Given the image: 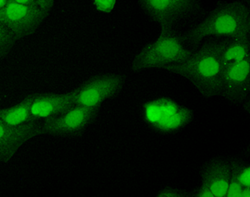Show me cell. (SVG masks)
I'll return each mask as SVG.
<instances>
[{
  "label": "cell",
  "instance_id": "cell-1",
  "mask_svg": "<svg viewBox=\"0 0 250 197\" xmlns=\"http://www.w3.org/2000/svg\"><path fill=\"white\" fill-rule=\"evenodd\" d=\"M228 40L206 41L185 62L168 65L164 69L188 79L205 98L222 96L221 54Z\"/></svg>",
  "mask_w": 250,
  "mask_h": 197
},
{
  "label": "cell",
  "instance_id": "cell-2",
  "mask_svg": "<svg viewBox=\"0 0 250 197\" xmlns=\"http://www.w3.org/2000/svg\"><path fill=\"white\" fill-rule=\"evenodd\" d=\"M250 8L241 1L222 2L201 23L185 32L180 39L184 44L196 49L206 37H228L231 39H249Z\"/></svg>",
  "mask_w": 250,
  "mask_h": 197
},
{
  "label": "cell",
  "instance_id": "cell-3",
  "mask_svg": "<svg viewBox=\"0 0 250 197\" xmlns=\"http://www.w3.org/2000/svg\"><path fill=\"white\" fill-rule=\"evenodd\" d=\"M192 54L193 50L185 48L180 36L174 30H161L155 42L146 44L134 57L132 70L140 72L179 64L188 59Z\"/></svg>",
  "mask_w": 250,
  "mask_h": 197
},
{
  "label": "cell",
  "instance_id": "cell-4",
  "mask_svg": "<svg viewBox=\"0 0 250 197\" xmlns=\"http://www.w3.org/2000/svg\"><path fill=\"white\" fill-rule=\"evenodd\" d=\"M126 81L124 74H99L87 79L76 87L74 104L83 107H100L104 101L116 98Z\"/></svg>",
  "mask_w": 250,
  "mask_h": 197
},
{
  "label": "cell",
  "instance_id": "cell-5",
  "mask_svg": "<svg viewBox=\"0 0 250 197\" xmlns=\"http://www.w3.org/2000/svg\"><path fill=\"white\" fill-rule=\"evenodd\" d=\"M100 110V107L75 105L62 115L43 119L42 134L60 138L80 137L96 120Z\"/></svg>",
  "mask_w": 250,
  "mask_h": 197
},
{
  "label": "cell",
  "instance_id": "cell-6",
  "mask_svg": "<svg viewBox=\"0 0 250 197\" xmlns=\"http://www.w3.org/2000/svg\"><path fill=\"white\" fill-rule=\"evenodd\" d=\"M49 13L40 6L6 2L0 8V22L9 28L16 41H19L37 31Z\"/></svg>",
  "mask_w": 250,
  "mask_h": 197
},
{
  "label": "cell",
  "instance_id": "cell-7",
  "mask_svg": "<svg viewBox=\"0 0 250 197\" xmlns=\"http://www.w3.org/2000/svg\"><path fill=\"white\" fill-rule=\"evenodd\" d=\"M250 92V56L223 70L222 97L235 104L247 99Z\"/></svg>",
  "mask_w": 250,
  "mask_h": 197
},
{
  "label": "cell",
  "instance_id": "cell-8",
  "mask_svg": "<svg viewBox=\"0 0 250 197\" xmlns=\"http://www.w3.org/2000/svg\"><path fill=\"white\" fill-rule=\"evenodd\" d=\"M40 135H42V123L40 121L12 126L0 119V153L2 161L5 163L9 161L23 144Z\"/></svg>",
  "mask_w": 250,
  "mask_h": 197
},
{
  "label": "cell",
  "instance_id": "cell-9",
  "mask_svg": "<svg viewBox=\"0 0 250 197\" xmlns=\"http://www.w3.org/2000/svg\"><path fill=\"white\" fill-rule=\"evenodd\" d=\"M75 91L64 93H33L31 113L36 121L67 113L75 106Z\"/></svg>",
  "mask_w": 250,
  "mask_h": 197
},
{
  "label": "cell",
  "instance_id": "cell-10",
  "mask_svg": "<svg viewBox=\"0 0 250 197\" xmlns=\"http://www.w3.org/2000/svg\"><path fill=\"white\" fill-rule=\"evenodd\" d=\"M202 182L208 186L214 197H226L230 180L229 161L222 158H214L203 166Z\"/></svg>",
  "mask_w": 250,
  "mask_h": 197
},
{
  "label": "cell",
  "instance_id": "cell-11",
  "mask_svg": "<svg viewBox=\"0 0 250 197\" xmlns=\"http://www.w3.org/2000/svg\"><path fill=\"white\" fill-rule=\"evenodd\" d=\"M145 14L160 24L161 30H173L182 14L168 0H138Z\"/></svg>",
  "mask_w": 250,
  "mask_h": 197
},
{
  "label": "cell",
  "instance_id": "cell-12",
  "mask_svg": "<svg viewBox=\"0 0 250 197\" xmlns=\"http://www.w3.org/2000/svg\"><path fill=\"white\" fill-rule=\"evenodd\" d=\"M32 94H29L20 103L8 107L0 108V119L12 126L36 121L31 113Z\"/></svg>",
  "mask_w": 250,
  "mask_h": 197
},
{
  "label": "cell",
  "instance_id": "cell-13",
  "mask_svg": "<svg viewBox=\"0 0 250 197\" xmlns=\"http://www.w3.org/2000/svg\"><path fill=\"white\" fill-rule=\"evenodd\" d=\"M250 42L249 39L228 40L221 54L223 68L234 64L250 57Z\"/></svg>",
  "mask_w": 250,
  "mask_h": 197
},
{
  "label": "cell",
  "instance_id": "cell-14",
  "mask_svg": "<svg viewBox=\"0 0 250 197\" xmlns=\"http://www.w3.org/2000/svg\"><path fill=\"white\" fill-rule=\"evenodd\" d=\"M16 42L12 32L0 22V60L4 59L11 52Z\"/></svg>",
  "mask_w": 250,
  "mask_h": 197
},
{
  "label": "cell",
  "instance_id": "cell-15",
  "mask_svg": "<svg viewBox=\"0 0 250 197\" xmlns=\"http://www.w3.org/2000/svg\"><path fill=\"white\" fill-rule=\"evenodd\" d=\"M173 4L184 19L195 14L200 9L199 0H168Z\"/></svg>",
  "mask_w": 250,
  "mask_h": 197
},
{
  "label": "cell",
  "instance_id": "cell-16",
  "mask_svg": "<svg viewBox=\"0 0 250 197\" xmlns=\"http://www.w3.org/2000/svg\"><path fill=\"white\" fill-rule=\"evenodd\" d=\"M230 168L237 174L240 183L243 186H250V165L243 163L239 160H231Z\"/></svg>",
  "mask_w": 250,
  "mask_h": 197
},
{
  "label": "cell",
  "instance_id": "cell-17",
  "mask_svg": "<svg viewBox=\"0 0 250 197\" xmlns=\"http://www.w3.org/2000/svg\"><path fill=\"white\" fill-rule=\"evenodd\" d=\"M243 187L244 186L240 183L236 172L233 169H231L230 180L229 183L226 197H240Z\"/></svg>",
  "mask_w": 250,
  "mask_h": 197
},
{
  "label": "cell",
  "instance_id": "cell-18",
  "mask_svg": "<svg viewBox=\"0 0 250 197\" xmlns=\"http://www.w3.org/2000/svg\"><path fill=\"white\" fill-rule=\"evenodd\" d=\"M158 197H190L192 192H187L181 189L173 188L171 186H165L157 195Z\"/></svg>",
  "mask_w": 250,
  "mask_h": 197
},
{
  "label": "cell",
  "instance_id": "cell-19",
  "mask_svg": "<svg viewBox=\"0 0 250 197\" xmlns=\"http://www.w3.org/2000/svg\"><path fill=\"white\" fill-rule=\"evenodd\" d=\"M192 197H214L213 192H211L210 189L208 186H206L205 183H203L199 188L197 189L195 192L192 194Z\"/></svg>",
  "mask_w": 250,
  "mask_h": 197
},
{
  "label": "cell",
  "instance_id": "cell-20",
  "mask_svg": "<svg viewBox=\"0 0 250 197\" xmlns=\"http://www.w3.org/2000/svg\"><path fill=\"white\" fill-rule=\"evenodd\" d=\"M55 0H39V5L41 9L50 12L54 5Z\"/></svg>",
  "mask_w": 250,
  "mask_h": 197
},
{
  "label": "cell",
  "instance_id": "cell-21",
  "mask_svg": "<svg viewBox=\"0 0 250 197\" xmlns=\"http://www.w3.org/2000/svg\"><path fill=\"white\" fill-rule=\"evenodd\" d=\"M6 2L20 3L23 5L40 6L39 5V0H6Z\"/></svg>",
  "mask_w": 250,
  "mask_h": 197
},
{
  "label": "cell",
  "instance_id": "cell-22",
  "mask_svg": "<svg viewBox=\"0 0 250 197\" xmlns=\"http://www.w3.org/2000/svg\"><path fill=\"white\" fill-rule=\"evenodd\" d=\"M250 197V186H244L242 189L240 197Z\"/></svg>",
  "mask_w": 250,
  "mask_h": 197
},
{
  "label": "cell",
  "instance_id": "cell-23",
  "mask_svg": "<svg viewBox=\"0 0 250 197\" xmlns=\"http://www.w3.org/2000/svg\"><path fill=\"white\" fill-rule=\"evenodd\" d=\"M0 161H2V156H1V153H0Z\"/></svg>",
  "mask_w": 250,
  "mask_h": 197
}]
</instances>
